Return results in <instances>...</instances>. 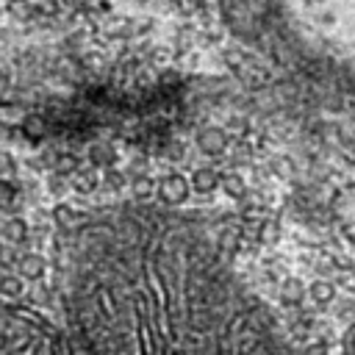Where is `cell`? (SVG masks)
<instances>
[{
    "label": "cell",
    "instance_id": "1",
    "mask_svg": "<svg viewBox=\"0 0 355 355\" xmlns=\"http://www.w3.org/2000/svg\"><path fill=\"white\" fill-rule=\"evenodd\" d=\"M58 211V291L75 355H297L191 222Z\"/></svg>",
    "mask_w": 355,
    "mask_h": 355
},
{
    "label": "cell",
    "instance_id": "2",
    "mask_svg": "<svg viewBox=\"0 0 355 355\" xmlns=\"http://www.w3.org/2000/svg\"><path fill=\"white\" fill-rule=\"evenodd\" d=\"M3 355H69L58 327L22 302H6Z\"/></svg>",
    "mask_w": 355,
    "mask_h": 355
},
{
    "label": "cell",
    "instance_id": "3",
    "mask_svg": "<svg viewBox=\"0 0 355 355\" xmlns=\"http://www.w3.org/2000/svg\"><path fill=\"white\" fill-rule=\"evenodd\" d=\"M189 191H191V183L183 175H175V172L172 175H164L161 183H158V194H161V200L166 205H180L189 197Z\"/></svg>",
    "mask_w": 355,
    "mask_h": 355
},
{
    "label": "cell",
    "instance_id": "4",
    "mask_svg": "<svg viewBox=\"0 0 355 355\" xmlns=\"http://www.w3.org/2000/svg\"><path fill=\"white\" fill-rule=\"evenodd\" d=\"M17 272H19L22 280H42L44 272H47V261L42 255H36V252H25L17 261Z\"/></svg>",
    "mask_w": 355,
    "mask_h": 355
},
{
    "label": "cell",
    "instance_id": "5",
    "mask_svg": "<svg viewBox=\"0 0 355 355\" xmlns=\"http://www.w3.org/2000/svg\"><path fill=\"white\" fill-rule=\"evenodd\" d=\"M197 147L205 153V155H219L225 147H227V136L222 128H205L200 130L197 136Z\"/></svg>",
    "mask_w": 355,
    "mask_h": 355
},
{
    "label": "cell",
    "instance_id": "6",
    "mask_svg": "<svg viewBox=\"0 0 355 355\" xmlns=\"http://www.w3.org/2000/svg\"><path fill=\"white\" fill-rule=\"evenodd\" d=\"M219 186H222V175L214 172L211 166H202V169H194V172H191V189H194L197 194H211V191H216Z\"/></svg>",
    "mask_w": 355,
    "mask_h": 355
},
{
    "label": "cell",
    "instance_id": "7",
    "mask_svg": "<svg viewBox=\"0 0 355 355\" xmlns=\"http://www.w3.org/2000/svg\"><path fill=\"white\" fill-rule=\"evenodd\" d=\"M305 294H308V288H305V286H302V280H297V277H286V280H283V286H280V297H283V302H286V305H291V308L302 305Z\"/></svg>",
    "mask_w": 355,
    "mask_h": 355
},
{
    "label": "cell",
    "instance_id": "8",
    "mask_svg": "<svg viewBox=\"0 0 355 355\" xmlns=\"http://www.w3.org/2000/svg\"><path fill=\"white\" fill-rule=\"evenodd\" d=\"M3 239H6L8 244H22V241L28 239V225H25V219L8 216V219L3 222Z\"/></svg>",
    "mask_w": 355,
    "mask_h": 355
},
{
    "label": "cell",
    "instance_id": "9",
    "mask_svg": "<svg viewBox=\"0 0 355 355\" xmlns=\"http://www.w3.org/2000/svg\"><path fill=\"white\" fill-rule=\"evenodd\" d=\"M308 294H311V300H313L316 305H327V302H333L336 288H333V283H327V280H313V283L308 286Z\"/></svg>",
    "mask_w": 355,
    "mask_h": 355
},
{
    "label": "cell",
    "instance_id": "10",
    "mask_svg": "<svg viewBox=\"0 0 355 355\" xmlns=\"http://www.w3.org/2000/svg\"><path fill=\"white\" fill-rule=\"evenodd\" d=\"M130 191H133V200H150L155 194V180L147 175H136L130 180Z\"/></svg>",
    "mask_w": 355,
    "mask_h": 355
},
{
    "label": "cell",
    "instance_id": "11",
    "mask_svg": "<svg viewBox=\"0 0 355 355\" xmlns=\"http://www.w3.org/2000/svg\"><path fill=\"white\" fill-rule=\"evenodd\" d=\"M72 186H75V191L89 194V191L97 189V175H94L92 169H78V172L72 175Z\"/></svg>",
    "mask_w": 355,
    "mask_h": 355
},
{
    "label": "cell",
    "instance_id": "12",
    "mask_svg": "<svg viewBox=\"0 0 355 355\" xmlns=\"http://www.w3.org/2000/svg\"><path fill=\"white\" fill-rule=\"evenodd\" d=\"M222 191L230 197V200H241L247 186H244V178L239 175H222Z\"/></svg>",
    "mask_w": 355,
    "mask_h": 355
},
{
    "label": "cell",
    "instance_id": "13",
    "mask_svg": "<svg viewBox=\"0 0 355 355\" xmlns=\"http://www.w3.org/2000/svg\"><path fill=\"white\" fill-rule=\"evenodd\" d=\"M277 236H280L277 222H261V227H258V239H261L263 244H275Z\"/></svg>",
    "mask_w": 355,
    "mask_h": 355
},
{
    "label": "cell",
    "instance_id": "14",
    "mask_svg": "<svg viewBox=\"0 0 355 355\" xmlns=\"http://www.w3.org/2000/svg\"><path fill=\"white\" fill-rule=\"evenodd\" d=\"M3 294L8 297V302H11V297L22 294V277H17V275H6V277H3Z\"/></svg>",
    "mask_w": 355,
    "mask_h": 355
},
{
    "label": "cell",
    "instance_id": "15",
    "mask_svg": "<svg viewBox=\"0 0 355 355\" xmlns=\"http://www.w3.org/2000/svg\"><path fill=\"white\" fill-rule=\"evenodd\" d=\"M22 130L28 136H42L44 133V119L42 116H25L22 119Z\"/></svg>",
    "mask_w": 355,
    "mask_h": 355
},
{
    "label": "cell",
    "instance_id": "16",
    "mask_svg": "<svg viewBox=\"0 0 355 355\" xmlns=\"http://www.w3.org/2000/svg\"><path fill=\"white\" fill-rule=\"evenodd\" d=\"M341 352L344 355H355V324H349L347 333L341 336Z\"/></svg>",
    "mask_w": 355,
    "mask_h": 355
},
{
    "label": "cell",
    "instance_id": "17",
    "mask_svg": "<svg viewBox=\"0 0 355 355\" xmlns=\"http://www.w3.org/2000/svg\"><path fill=\"white\" fill-rule=\"evenodd\" d=\"M92 161H94V164H111V161H114V153H108L105 147H94V150H92Z\"/></svg>",
    "mask_w": 355,
    "mask_h": 355
}]
</instances>
